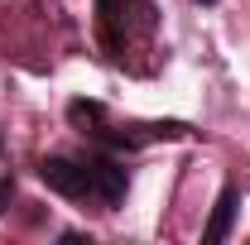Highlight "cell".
<instances>
[{
    "label": "cell",
    "mask_w": 250,
    "mask_h": 245,
    "mask_svg": "<svg viewBox=\"0 0 250 245\" xmlns=\"http://www.w3.org/2000/svg\"><path fill=\"white\" fill-rule=\"evenodd\" d=\"M10 197H15V178H0V212L10 207Z\"/></svg>",
    "instance_id": "4"
},
{
    "label": "cell",
    "mask_w": 250,
    "mask_h": 245,
    "mask_svg": "<svg viewBox=\"0 0 250 245\" xmlns=\"http://www.w3.org/2000/svg\"><path fill=\"white\" fill-rule=\"evenodd\" d=\"M39 178L48 192H58L67 202H96L101 212H116L130 192V168L116 159V149L82 154V159L48 154V159H39Z\"/></svg>",
    "instance_id": "1"
},
{
    "label": "cell",
    "mask_w": 250,
    "mask_h": 245,
    "mask_svg": "<svg viewBox=\"0 0 250 245\" xmlns=\"http://www.w3.org/2000/svg\"><path fill=\"white\" fill-rule=\"evenodd\" d=\"M236 202H241V192L226 183V187L217 192L212 221H207V231H202V241H207V245H217V241H226V236H231V221H236Z\"/></svg>",
    "instance_id": "3"
},
{
    "label": "cell",
    "mask_w": 250,
    "mask_h": 245,
    "mask_svg": "<svg viewBox=\"0 0 250 245\" xmlns=\"http://www.w3.org/2000/svg\"><path fill=\"white\" fill-rule=\"evenodd\" d=\"M125 5L130 0H96V15H101V39L111 48V58L125 53Z\"/></svg>",
    "instance_id": "2"
},
{
    "label": "cell",
    "mask_w": 250,
    "mask_h": 245,
    "mask_svg": "<svg viewBox=\"0 0 250 245\" xmlns=\"http://www.w3.org/2000/svg\"><path fill=\"white\" fill-rule=\"evenodd\" d=\"M197 5H217V0H197Z\"/></svg>",
    "instance_id": "5"
}]
</instances>
